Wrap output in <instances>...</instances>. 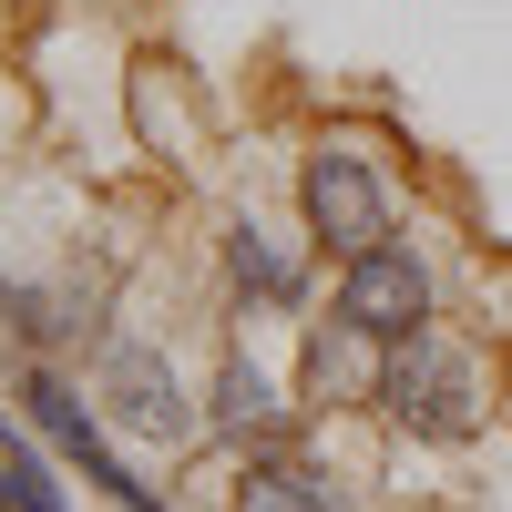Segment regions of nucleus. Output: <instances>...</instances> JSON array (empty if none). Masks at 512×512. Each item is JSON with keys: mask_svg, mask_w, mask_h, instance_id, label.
<instances>
[{"mask_svg": "<svg viewBox=\"0 0 512 512\" xmlns=\"http://www.w3.org/2000/svg\"><path fill=\"white\" fill-rule=\"evenodd\" d=\"M379 410H390L400 431H420V441H472L482 410H492V369H482V349H461V338L420 328V338H400V349H390Z\"/></svg>", "mask_w": 512, "mask_h": 512, "instance_id": "obj_1", "label": "nucleus"}, {"mask_svg": "<svg viewBox=\"0 0 512 512\" xmlns=\"http://www.w3.org/2000/svg\"><path fill=\"white\" fill-rule=\"evenodd\" d=\"M21 410H31V431L52 441V451L72 461V472H82V482H93V492L113 502V512H175V502H164L154 482H134V461H123V451L103 441V410L82 400L72 379H52V369H31V379H21Z\"/></svg>", "mask_w": 512, "mask_h": 512, "instance_id": "obj_2", "label": "nucleus"}, {"mask_svg": "<svg viewBox=\"0 0 512 512\" xmlns=\"http://www.w3.org/2000/svg\"><path fill=\"white\" fill-rule=\"evenodd\" d=\"M297 205H308V236L349 267V256L390 246V175L359 154V144H318L308 175H297Z\"/></svg>", "mask_w": 512, "mask_h": 512, "instance_id": "obj_3", "label": "nucleus"}, {"mask_svg": "<svg viewBox=\"0 0 512 512\" xmlns=\"http://www.w3.org/2000/svg\"><path fill=\"white\" fill-rule=\"evenodd\" d=\"M93 390L113 410V431H134V441H164L175 451L195 431V400H185V379L164 369V349H144V338H113V349L93 359Z\"/></svg>", "mask_w": 512, "mask_h": 512, "instance_id": "obj_4", "label": "nucleus"}, {"mask_svg": "<svg viewBox=\"0 0 512 512\" xmlns=\"http://www.w3.org/2000/svg\"><path fill=\"white\" fill-rule=\"evenodd\" d=\"M338 318H359L379 349H400V338L431 328V267H420L400 236L369 246V256H349V277H338Z\"/></svg>", "mask_w": 512, "mask_h": 512, "instance_id": "obj_5", "label": "nucleus"}, {"mask_svg": "<svg viewBox=\"0 0 512 512\" xmlns=\"http://www.w3.org/2000/svg\"><path fill=\"white\" fill-rule=\"evenodd\" d=\"M379 379H390V349H379L359 318H328L308 338V390L318 400H379Z\"/></svg>", "mask_w": 512, "mask_h": 512, "instance_id": "obj_6", "label": "nucleus"}, {"mask_svg": "<svg viewBox=\"0 0 512 512\" xmlns=\"http://www.w3.org/2000/svg\"><path fill=\"white\" fill-rule=\"evenodd\" d=\"M205 420H216L226 441H277V431H287V400H277V379L236 349V359L216 369V400H205Z\"/></svg>", "mask_w": 512, "mask_h": 512, "instance_id": "obj_7", "label": "nucleus"}, {"mask_svg": "<svg viewBox=\"0 0 512 512\" xmlns=\"http://www.w3.org/2000/svg\"><path fill=\"white\" fill-rule=\"evenodd\" d=\"M226 267H236V287L256 297V308H297V297H308V277H297V256L256 226V216H236L226 226Z\"/></svg>", "mask_w": 512, "mask_h": 512, "instance_id": "obj_8", "label": "nucleus"}, {"mask_svg": "<svg viewBox=\"0 0 512 512\" xmlns=\"http://www.w3.org/2000/svg\"><path fill=\"white\" fill-rule=\"evenodd\" d=\"M236 502L246 512H338L328 472H308V461H256V472L236 482Z\"/></svg>", "mask_w": 512, "mask_h": 512, "instance_id": "obj_9", "label": "nucleus"}, {"mask_svg": "<svg viewBox=\"0 0 512 512\" xmlns=\"http://www.w3.org/2000/svg\"><path fill=\"white\" fill-rule=\"evenodd\" d=\"M0 451H21V441H11V420H0Z\"/></svg>", "mask_w": 512, "mask_h": 512, "instance_id": "obj_10", "label": "nucleus"}]
</instances>
